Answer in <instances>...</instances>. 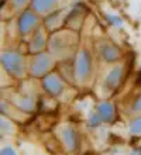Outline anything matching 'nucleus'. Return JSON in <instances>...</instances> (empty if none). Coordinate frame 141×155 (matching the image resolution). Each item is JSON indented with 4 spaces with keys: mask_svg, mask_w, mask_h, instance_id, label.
Here are the masks:
<instances>
[{
    "mask_svg": "<svg viewBox=\"0 0 141 155\" xmlns=\"http://www.w3.org/2000/svg\"><path fill=\"white\" fill-rule=\"evenodd\" d=\"M45 47V37H44V33L42 30L38 28L32 37L31 42H30V51L31 52H40L41 49Z\"/></svg>",
    "mask_w": 141,
    "mask_h": 155,
    "instance_id": "nucleus-11",
    "label": "nucleus"
},
{
    "mask_svg": "<svg viewBox=\"0 0 141 155\" xmlns=\"http://www.w3.org/2000/svg\"><path fill=\"white\" fill-rule=\"evenodd\" d=\"M27 3H28V0H12L13 7L16 8V10H20V8H23V6H25Z\"/></svg>",
    "mask_w": 141,
    "mask_h": 155,
    "instance_id": "nucleus-17",
    "label": "nucleus"
},
{
    "mask_svg": "<svg viewBox=\"0 0 141 155\" xmlns=\"http://www.w3.org/2000/svg\"><path fill=\"white\" fill-rule=\"evenodd\" d=\"M71 34L69 33H56L49 40V48L56 55H62L71 48Z\"/></svg>",
    "mask_w": 141,
    "mask_h": 155,
    "instance_id": "nucleus-4",
    "label": "nucleus"
},
{
    "mask_svg": "<svg viewBox=\"0 0 141 155\" xmlns=\"http://www.w3.org/2000/svg\"><path fill=\"white\" fill-rule=\"evenodd\" d=\"M106 18L109 21V24L114 25V27H121L123 25V20L116 14H106Z\"/></svg>",
    "mask_w": 141,
    "mask_h": 155,
    "instance_id": "nucleus-15",
    "label": "nucleus"
},
{
    "mask_svg": "<svg viewBox=\"0 0 141 155\" xmlns=\"http://www.w3.org/2000/svg\"><path fill=\"white\" fill-rule=\"evenodd\" d=\"M61 137H62V141H64L65 147L73 151L75 148L78 147V137H76V133L73 130L72 127H65L62 128L61 131Z\"/></svg>",
    "mask_w": 141,
    "mask_h": 155,
    "instance_id": "nucleus-9",
    "label": "nucleus"
},
{
    "mask_svg": "<svg viewBox=\"0 0 141 155\" xmlns=\"http://www.w3.org/2000/svg\"><path fill=\"white\" fill-rule=\"evenodd\" d=\"M133 110H134V111H141V94L137 97V100L134 102V104H133Z\"/></svg>",
    "mask_w": 141,
    "mask_h": 155,
    "instance_id": "nucleus-20",
    "label": "nucleus"
},
{
    "mask_svg": "<svg viewBox=\"0 0 141 155\" xmlns=\"http://www.w3.org/2000/svg\"><path fill=\"white\" fill-rule=\"evenodd\" d=\"M99 51H100V57L103 58L105 62H116L121 57L120 48L117 45H114L113 42H109V41L102 42L100 47H99Z\"/></svg>",
    "mask_w": 141,
    "mask_h": 155,
    "instance_id": "nucleus-6",
    "label": "nucleus"
},
{
    "mask_svg": "<svg viewBox=\"0 0 141 155\" xmlns=\"http://www.w3.org/2000/svg\"><path fill=\"white\" fill-rule=\"evenodd\" d=\"M42 86H44V89L47 90L49 94H52V96H56V94L62 93V90H64V83H62L61 78L56 74L45 75L44 79H42Z\"/></svg>",
    "mask_w": 141,
    "mask_h": 155,
    "instance_id": "nucleus-7",
    "label": "nucleus"
},
{
    "mask_svg": "<svg viewBox=\"0 0 141 155\" xmlns=\"http://www.w3.org/2000/svg\"><path fill=\"white\" fill-rule=\"evenodd\" d=\"M0 154L2 155H17V152L14 151V148L13 147H3Z\"/></svg>",
    "mask_w": 141,
    "mask_h": 155,
    "instance_id": "nucleus-19",
    "label": "nucleus"
},
{
    "mask_svg": "<svg viewBox=\"0 0 141 155\" xmlns=\"http://www.w3.org/2000/svg\"><path fill=\"white\" fill-rule=\"evenodd\" d=\"M4 3H6V0H2V6H4Z\"/></svg>",
    "mask_w": 141,
    "mask_h": 155,
    "instance_id": "nucleus-21",
    "label": "nucleus"
},
{
    "mask_svg": "<svg viewBox=\"0 0 141 155\" xmlns=\"http://www.w3.org/2000/svg\"><path fill=\"white\" fill-rule=\"evenodd\" d=\"M92 71V55L86 48L79 49L75 58V64H73V74L78 82L88 81L89 75Z\"/></svg>",
    "mask_w": 141,
    "mask_h": 155,
    "instance_id": "nucleus-1",
    "label": "nucleus"
},
{
    "mask_svg": "<svg viewBox=\"0 0 141 155\" xmlns=\"http://www.w3.org/2000/svg\"><path fill=\"white\" fill-rule=\"evenodd\" d=\"M2 65L10 75L20 78L24 75V61L20 54L14 51H3L2 52Z\"/></svg>",
    "mask_w": 141,
    "mask_h": 155,
    "instance_id": "nucleus-2",
    "label": "nucleus"
},
{
    "mask_svg": "<svg viewBox=\"0 0 141 155\" xmlns=\"http://www.w3.org/2000/svg\"><path fill=\"white\" fill-rule=\"evenodd\" d=\"M58 0H31V8L38 14H49Z\"/></svg>",
    "mask_w": 141,
    "mask_h": 155,
    "instance_id": "nucleus-10",
    "label": "nucleus"
},
{
    "mask_svg": "<svg viewBox=\"0 0 141 155\" xmlns=\"http://www.w3.org/2000/svg\"><path fill=\"white\" fill-rule=\"evenodd\" d=\"M61 17H62V12H54V13H49L47 14L44 20V25L47 27L48 30H54L56 25L61 23Z\"/></svg>",
    "mask_w": 141,
    "mask_h": 155,
    "instance_id": "nucleus-13",
    "label": "nucleus"
},
{
    "mask_svg": "<svg viewBox=\"0 0 141 155\" xmlns=\"http://www.w3.org/2000/svg\"><path fill=\"white\" fill-rule=\"evenodd\" d=\"M38 24V16H37L34 10H25L21 13L20 18H18V31L20 34L25 35V34L31 33L32 30Z\"/></svg>",
    "mask_w": 141,
    "mask_h": 155,
    "instance_id": "nucleus-5",
    "label": "nucleus"
},
{
    "mask_svg": "<svg viewBox=\"0 0 141 155\" xmlns=\"http://www.w3.org/2000/svg\"><path fill=\"white\" fill-rule=\"evenodd\" d=\"M121 78H123V66L117 65L109 71V74L105 78V86L109 90H114L119 87L121 83Z\"/></svg>",
    "mask_w": 141,
    "mask_h": 155,
    "instance_id": "nucleus-8",
    "label": "nucleus"
},
{
    "mask_svg": "<svg viewBox=\"0 0 141 155\" xmlns=\"http://www.w3.org/2000/svg\"><path fill=\"white\" fill-rule=\"evenodd\" d=\"M102 118L99 114H92V117H90V120H89V123H90V126L92 127H97L99 124H100Z\"/></svg>",
    "mask_w": 141,
    "mask_h": 155,
    "instance_id": "nucleus-18",
    "label": "nucleus"
},
{
    "mask_svg": "<svg viewBox=\"0 0 141 155\" xmlns=\"http://www.w3.org/2000/svg\"><path fill=\"white\" fill-rule=\"evenodd\" d=\"M97 114L100 116L102 121H110L114 116V106L112 103H100L99 107H97Z\"/></svg>",
    "mask_w": 141,
    "mask_h": 155,
    "instance_id": "nucleus-12",
    "label": "nucleus"
},
{
    "mask_svg": "<svg viewBox=\"0 0 141 155\" xmlns=\"http://www.w3.org/2000/svg\"><path fill=\"white\" fill-rule=\"evenodd\" d=\"M52 64H54L52 57L49 54H44V52L38 54L31 64V75H34V76H44L51 69Z\"/></svg>",
    "mask_w": 141,
    "mask_h": 155,
    "instance_id": "nucleus-3",
    "label": "nucleus"
},
{
    "mask_svg": "<svg viewBox=\"0 0 141 155\" xmlns=\"http://www.w3.org/2000/svg\"><path fill=\"white\" fill-rule=\"evenodd\" d=\"M130 131L131 134H141V117L136 118L134 121H131L130 124Z\"/></svg>",
    "mask_w": 141,
    "mask_h": 155,
    "instance_id": "nucleus-16",
    "label": "nucleus"
},
{
    "mask_svg": "<svg viewBox=\"0 0 141 155\" xmlns=\"http://www.w3.org/2000/svg\"><path fill=\"white\" fill-rule=\"evenodd\" d=\"M17 106H20L23 110H25V111H30V110H32L34 109V100H31V99H27V97H23V99H20V100H17V103H16Z\"/></svg>",
    "mask_w": 141,
    "mask_h": 155,
    "instance_id": "nucleus-14",
    "label": "nucleus"
}]
</instances>
